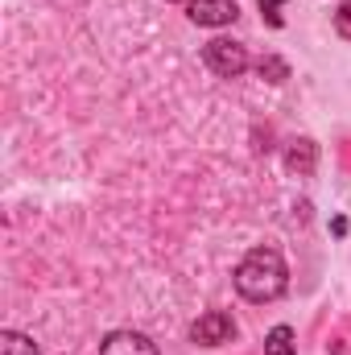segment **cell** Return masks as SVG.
<instances>
[{
    "instance_id": "obj_6",
    "label": "cell",
    "mask_w": 351,
    "mask_h": 355,
    "mask_svg": "<svg viewBox=\"0 0 351 355\" xmlns=\"http://www.w3.org/2000/svg\"><path fill=\"white\" fill-rule=\"evenodd\" d=\"M264 355H298V339H293V327H273L264 335Z\"/></svg>"
},
{
    "instance_id": "obj_1",
    "label": "cell",
    "mask_w": 351,
    "mask_h": 355,
    "mask_svg": "<svg viewBox=\"0 0 351 355\" xmlns=\"http://www.w3.org/2000/svg\"><path fill=\"white\" fill-rule=\"evenodd\" d=\"M236 293L248 302H277L289 289V265L281 261L277 248H252L236 265Z\"/></svg>"
},
{
    "instance_id": "obj_8",
    "label": "cell",
    "mask_w": 351,
    "mask_h": 355,
    "mask_svg": "<svg viewBox=\"0 0 351 355\" xmlns=\"http://www.w3.org/2000/svg\"><path fill=\"white\" fill-rule=\"evenodd\" d=\"M289 170H302V174L314 170V141H298L289 149Z\"/></svg>"
},
{
    "instance_id": "obj_7",
    "label": "cell",
    "mask_w": 351,
    "mask_h": 355,
    "mask_svg": "<svg viewBox=\"0 0 351 355\" xmlns=\"http://www.w3.org/2000/svg\"><path fill=\"white\" fill-rule=\"evenodd\" d=\"M0 355H42L37 343L21 331H0Z\"/></svg>"
},
{
    "instance_id": "obj_12",
    "label": "cell",
    "mask_w": 351,
    "mask_h": 355,
    "mask_svg": "<svg viewBox=\"0 0 351 355\" xmlns=\"http://www.w3.org/2000/svg\"><path fill=\"white\" fill-rule=\"evenodd\" d=\"M170 4H190V0H170Z\"/></svg>"
},
{
    "instance_id": "obj_5",
    "label": "cell",
    "mask_w": 351,
    "mask_h": 355,
    "mask_svg": "<svg viewBox=\"0 0 351 355\" xmlns=\"http://www.w3.org/2000/svg\"><path fill=\"white\" fill-rule=\"evenodd\" d=\"M99 355H162L157 352V343L145 335V331H112V335H103V343H99Z\"/></svg>"
},
{
    "instance_id": "obj_4",
    "label": "cell",
    "mask_w": 351,
    "mask_h": 355,
    "mask_svg": "<svg viewBox=\"0 0 351 355\" xmlns=\"http://www.w3.org/2000/svg\"><path fill=\"white\" fill-rule=\"evenodd\" d=\"M186 17L203 29H223L240 17V4L236 0H190L186 4Z\"/></svg>"
},
{
    "instance_id": "obj_11",
    "label": "cell",
    "mask_w": 351,
    "mask_h": 355,
    "mask_svg": "<svg viewBox=\"0 0 351 355\" xmlns=\"http://www.w3.org/2000/svg\"><path fill=\"white\" fill-rule=\"evenodd\" d=\"M335 33H339L343 42H351V0L339 4V12H335Z\"/></svg>"
},
{
    "instance_id": "obj_2",
    "label": "cell",
    "mask_w": 351,
    "mask_h": 355,
    "mask_svg": "<svg viewBox=\"0 0 351 355\" xmlns=\"http://www.w3.org/2000/svg\"><path fill=\"white\" fill-rule=\"evenodd\" d=\"M203 62H207L219 79H240V75L248 71V50H244V42H236V37H211V42L203 46Z\"/></svg>"
},
{
    "instance_id": "obj_9",
    "label": "cell",
    "mask_w": 351,
    "mask_h": 355,
    "mask_svg": "<svg viewBox=\"0 0 351 355\" xmlns=\"http://www.w3.org/2000/svg\"><path fill=\"white\" fill-rule=\"evenodd\" d=\"M264 12V21L273 25V29H281V4H289V0H257Z\"/></svg>"
},
{
    "instance_id": "obj_3",
    "label": "cell",
    "mask_w": 351,
    "mask_h": 355,
    "mask_svg": "<svg viewBox=\"0 0 351 355\" xmlns=\"http://www.w3.org/2000/svg\"><path fill=\"white\" fill-rule=\"evenodd\" d=\"M190 339H194V343H203V347H223V343H232V339H236V322H232V314H228V310H207L203 318H194Z\"/></svg>"
},
{
    "instance_id": "obj_10",
    "label": "cell",
    "mask_w": 351,
    "mask_h": 355,
    "mask_svg": "<svg viewBox=\"0 0 351 355\" xmlns=\"http://www.w3.org/2000/svg\"><path fill=\"white\" fill-rule=\"evenodd\" d=\"M261 75H273L268 83H285V75H289V71H285V62H281V58H261Z\"/></svg>"
}]
</instances>
